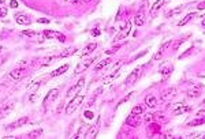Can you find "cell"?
Returning <instances> with one entry per match:
<instances>
[{
	"label": "cell",
	"instance_id": "6da1fadb",
	"mask_svg": "<svg viewBox=\"0 0 205 139\" xmlns=\"http://www.w3.org/2000/svg\"><path fill=\"white\" fill-rule=\"evenodd\" d=\"M84 98H85L84 94H81V93H78L77 95H74V97L70 100V102L67 104V106H66V113H67V114H71V113H73V112L75 111V109L82 104Z\"/></svg>",
	"mask_w": 205,
	"mask_h": 139
},
{
	"label": "cell",
	"instance_id": "7a4b0ae2",
	"mask_svg": "<svg viewBox=\"0 0 205 139\" xmlns=\"http://www.w3.org/2000/svg\"><path fill=\"white\" fill-rule=\"evenodd\" d=\"M205 86L202 83H193L190 86V89L187 90V97L189 98H197L201 95V93L204 91Z\"/></svg>",
	"mask_w": 205,
	"mask_h": 139
},
{
	"label": "cell",
	"instance_id": "3957f363",
	"mask_svg": "<svg viewBox=\"0 0 205 139\" xmlns=\"http://www.w3.org/2000/svg\"><path fill=\"white\" fill-rule=\"evenodd\" d=\"M139 75H141V68L139 67L134 68V70L130 72V75L126 78V82H125L126 86H131V84H134L139 79Z\"/></svg>",
	"mask_w": 205,
	"mask_h": 139
},
{
	"label": "cell",
	"instance_id": "277c9868",
	"mask_svg": "<svg viewBox=\"0 0 205 139\" xmlns=\"http://www.w3.org/2000/svg\"><path fill=\"white\" fill-rule=\"evenodd\" d=\"M97 59H98V57L96 56V57H93V59H87V60H85V61L82 63V64H78V65H77V68H75V71H74V74H75V75L81 74L82 71H85L87 67H89V65H92V63H93V61H96Z\"/></svg>",
	"mask_w": 205,
	"mask_h": 139
},
{
	"label": "cell",
	"instance_id": "5b68a950",
	"mask_svg": "<svg viewBox=\"0 0 205 139\" xmlns=\"http://www.w3.org/2000/svg\"><path fill=\"white\" fill-rule=\"evenodd\" d=\"M26 123H29V117H27V116H23V117H21V119H18L16 121H14V123H11V124H8V125H7V130H8V131H12V130H15V128H19V127H22V125H25Z\"/></svg>",
	"mask_w": 205,
	"mask_h": 139
},
{
	"label": "cell",
	"instance_id": "8992f818",
	"mask_svg": "<svg viewBox=\"0 0 205 139\" xmlns=\"http://www.w3.org/2000/svg\"><path fill=\"white\" fill-rule=\"evenodd\" d=\"M44 35H45L46 38H57L60 42H64L66 41L64 34H62V33H59V31H53V30H44Z\"/></svg>",
	"mask_w": 205,
	"mask_h": 139
},
{
	"label": "cell",
	"instance_id": "52a82bcc",
	"mask_svg": "<svg viewBox=\"0 0 205 139\" xmlns=\"http://www.w3.org/2000/svg\"><path fill=\"white\" fill-rule=\"evenodd\" d=\"M84 84H85V78H81L73 87H70V89H68L67 95L70 97V95H73V94H78V91L82 89V87H84Z\"/></svg>",
	"mask_w": 205,
	"mask_h": 139
},
{
	"label": "cell",
	"instance_id": "ba28073f",
	"mask_svg": "<svg viewBox=\"0 0 205 139\" xmlns=\"http://www.w3.org/2000/svg\"><path fill=\"white\" fill-rule=\"evenodd\" d=\"M57 95H59V89H52V90H49L48 94L45 95V98H44V101H43V105L46 106V104H48L49 101L56 100Z\"/></svg>",
	"mask_w": 205,
	"mask_h": 139
},
{
	"label": "cell",
	"instance_id": "9c48e42d",
	"mask_svg": "<svg viewBox=\"0 0 205 139\" xmlns=\"http://www.w3.org/2000/svg\"><path fill=\"white\" fill-rule=\"evenodd\" d=\"M25 75H26V70H25V68H22V67L15 68V70H12V71L10 72V76H11L12 79H15V81H19V79H22Z\"/></svg>",
	"mask_w": 205,
	"mask_h": 139
},
{
	"label": "cell",
	"instance_id": "30bf717a",
	"mask_svg": "<svg viewBox=\"0 0 205 139\" xmlns=\"http://www.w3.org/2000/svg\"><path fill=\"white\" fill-rule=\"evenodd\" d=\"M139 123H141V117H139V114L131 113L130 116L126 119V124H127V125H131V127H138Z\"/></svg>",
	"mask_w": 205,
	"mask_h": 139
},
{
	"label": "cell",
	"instance_id": "8fae6325",
	"mask_svg": "<svg viewBox=\"0 0 205 139\" xmlns=\"http://www.w3.org/2000/svg\"><path fill=\"white\" fill-rule=\"evenodd\" d=\"M98 130H100V117L97 119V123H96V125H93V127H89L87 132L85 134V138H94V136L97 135Z\"/></svg>",
	"mask_w": 205,
	"mask_h": 139
},
{
	"label": "cell",
	"instance_id": "7c38bea8",
	"mask_svg": "<svg viewBox=\"0 0 205 139\" xmlns=\"http://www.w3.org/2000/svg\"><path fill=\"white\" fill-rule=\"evenodd\" d=\"M130 30H131V22L127 21L126 22V27L119 33V35L115 38V41H120V40H123V38H126L128 35V33H130Z\"/></svg>",
	"mask_w": 205,
	"mask_h": 139
},
{
	"label": "cell",
	"instance_id": "4fadbf2b",
	"mask_svg": "<svg viewBox=\"0 0 205 139\" xmlns=\"http://www.w3.org/2000/svg\"><path fill=\"white\" fill-rule=\"evenodd\" d=\"M163 4H164V0H156V3L150 7V16H152V18H155V16L157 15L159 10L161 8V5Z\"/></svg>",
	"mask_w": 205,
	"mask_h": 139
},
{
	"label": "cell",
	"instance_id": "5bb4252c",
	"mask_svg": "<svg viewBox=\"0 0 205 139\" xmlns=\"http://www.w3.org/2000/svg\"><path fill=\"white\" fill-rule=\"evenodd\" d=\"M15 22L18 25H30L32 23L29 16H26L25 14H18V15H15Z\"/></svg>",
	"mask_w": 205,
	"mask_h": 139
},
{
	"label": "cell",
	"instance_id": "9a60e30c",
	"mask_svg": "<svg viewBox=\"0 0 205 139\" xmlns=\"http://www.w3.org/2000/svg\"><path fill=\"white\" fill-rule=\"evenodd\" d=\"M14 106H15V102H10V104H7V105L2 106V108H0V116H7V114H10L11 112H12Z\"/></svg>",
	"mask_w": 205,
	"mask_h": 139
},
{
	"label": "cell",
	"instance_id": "2e32d148",
	"mask_svg": "<svg viewBox=\"0 0 205 139\" xmlns=\"http://www.w3.org/2000/svg\"><path fill=\"white\" fill-rule=\"evenodd\" d=\"M169 44H171V41H168V42H166L163 46H161L160 49H159V52H156V55L153 56V59H152V61H155V60H159V59H161V56H163L164 53H166V51H167V48L169 46Z\"/></svg>",
	"mask_w": 205,
	"mask_h": 139
},
{
	"label": "cell",
	"instance_id": "e0dca14e",
	"mask_svg": "<svg viewBox=\"0 0 205 139\" xmlns=\"http://www.w3.org/2000/svg\"><path fill=\"white\" fill-rule=\"evenodd\" d=\"M134 23H135V26H142V25L145 23V12H144V10H141L138 14H135Z\"/></svg>",
	"mask_w": 205,
	"mask_h": 139
},
{
	"label": "cell",
	"instance_id": "ac0fdd59",
	"mask_svg": "<svg viewBox=\"0 0 205 139\" xmlns=\"http://www.w3.org/2000/svg\"><path fill=\"white\" fill-rule=\"evenodd\" d=\"M145 104H146L150 109H153V108H156V105H157V98H156L153 94H149V95H146V98H145Z\"/></svg>",
	"mask_w": 205,
	"mask_h": 139
},
{
	"label": "cell",
	"instance_id": "d6986e66",
	"mask_svg": "<svg viewBox=\"0 0 205 139\" xmlns=\"http://www.w3.org/2000/svg\"><path fill=\"white\" fill-rule=\"evenodd\" d=\"M96 48H97V44H96V42H90V44H87L86 48H85V49H84V52L81 53V57H85V56H87V55H90Z\"/></svg>",
	"mask_w": 205,
	"mask_h": 139
},
{
	"label": "cell",
	"instance_id": "ffe728a7",
	"mask_svg": "<svg viewBox=\"0 0 205 139\" xmlns=\"http://www.w3.org/2000/svg\"><path fill=\"white\" fill-rule=\"evenodd\" d=\"M67 70H68V64H63V65H60L59 68H56L55 71H52L51 76H52V78H55V76H59V75H62V74H64Z\"/></svg>",
	"mask_w": 205,
	"mask_h": 139
},
{
	"label": "cell",
	"instance_id": "44dd1931",
	"mask_svg": "<svg viewBox=\"0 0 205 139\" xmlns=\"http://www.w3.org/2000/svg\"><path fill=\"white\" fill-rule=\"evenodd\" d=\"M187 111H189L187 105H185V104H176V105H175V109H174V114H182Z\"/></svg>",
	"mask_w": 205,
	"mask_h": 139
},
{
	"label": "cell",
	"instance_id": "7402d4cb",
	"mask_svg": "<svg viewBox=\"0 0 205 139\" xmlns=\"http://www.w3.org/2000/svg\"><path fill=\"white\" fill-rule=\"evenodd\" d=\"M175 95V89H168V90H166V91H163L160 94V98L163 101H167V98H171V97H174Z\"/></svg>",
	"mask_w": 205,
	"mask_h": 139
},
{
	"label": "cell",
	"instance_id": "603a6c76",
	"mask_svg": "<svg viewBox=\"0 0 205 139\" xmlns=\"http://www.w3.org/2000/svg\"><path fill=\"white\" fill-rule=\"evenodd\" d=\"M77 51H78V49H77V48H67V49H64V51H63L62 53L59 55V59H63V57L71 56V55L77 53Z\"/></svg>",
	"mask_w": 205,
	"mask_h": 139
},
{
	"label": "cell",
	"instance_id": "cb8c5ba5",
	"mask_svg": "<svg viewBox=\"0 0 205 139\" xmlns=\"http://www.w3.org/2000/svg\"><path fill=\"white\" fill-rule=\"evenodd\" d=\"M43 128H36V130L30 131L29 134H27V138H40L41 135H43Z\"/></svg>",
	"mask_w": 205,
	"mask_h": 139
},
{
	"label": "cell",
	"instance_id": "d4e9b609",
	"mask_svg": "<svg viewBox=\"0 0 205 139\" xmlns=\"http://www.w3.org/2000/svg\"><path fill=\"white\" fill-rule=\"evenodd\" d=\"M111 61H112V59H111V57H107V59H104L103 61H100V63H98L97 65H96V67H94V70H96V71L101 70V68L107 67V65H108V64H109V63H111Z\"/></svg>",
	"mask_w": 205,
	"mask_h": 139
},
{
	"label": "cell",
	"instance_id": "484cf974",
	"mask_svg": "<svg viewBox=\"0 0 205 139\" xmlns=\"http://www.w3.org/2000/svg\"><path fill=\"white\" fill-rule=\"evenodd\" d=\"M196 15H197L196 12H190V14H187V15H186L185 18L182 19V21H179V26H185V25L187 23V22H190Z\"/></svg>",
	"mask_w": 205,
	"mask_h": 139
},
{
	"label": "cell",
	"instance_id": "4316f807",
	"mask_svg": "<svg viewBox=\"0 0 205 139\" xmlns=\"http://www.w3.org/2000/svg\"><path fill=\"white\" fill-rule=\"evenodd\" d=\"M40 84H41V79H38V81H34V82H32V84H30L29 87H27V90H29L30 93H34V91H37V90H38Z\"/></svg>",
	"mask_w": 205,
	"mask_h": 139
},
{
	"label": "cell",
	"instance_id": "83f0119b",
	"mask_svg": "<svg viewBox=\"0 0 205 139\" xmlns=\"http://www.w3.org/2000/svg\"><path fill=\"white\" fill-rule=\"evenodd\" d=\"M87 130H89V125H87V124H85V123H84V124H82V127L78 130V132H77L75 135H74V139L79 138L81 135H84V136H85V134H86V132H84V131H87Z\"/></svg>",
	"mask_w": 205,
	"mask_h": 139
},
{
	"label": "cell",
	"instance_id": "f1b7e54d",
	"mask_svg": "<svg viewBox=\"0 0 205 139\" xmlns=\"http://www.w3.org/2000/svg\"><path fill=\"white\" fill-rule=\"evenodd\" d=\"M204 123H205V116L204 117L200 116V119H196V120L189 123V127H190V125H201V124H204Z\"/></svg>",
	"mask_w": 205,
	"mask_h": 139
},
{
	"label": "cell",
	"instance_id": "f546056e",
	"mask_svg": "<svg viewBox=\"0 0 205 139\" xmlns=\"http://www.w3.org/2000/svg\"><path fill=\"white\" fill-rule=\"evenodd\" d=\"M142 112H144V106L142 105H135L131 109V113H134V114H141Z\"/></svg>",
	"mask_w": 205,
	"mask_h": 139
},
{
	"label": "cell",
	"instance_id": "4dcf8cb0",
	"mask_svg": "<svg viewBox=\"0 0 205 139\" xmlns=\"http://www.w3.org/2000/svg\"><path fill=\"white\" fill-rule=\"evenodd\" d=\"M149 131H150L152 134L159 132V131H160V125H159V124H155V123H153V124L149 125Z\"/></svg>",
	"mask_w": 205,
	"mask_h": 139
},
{
	"label": "cell",
	"instance_id": "1f68e13d",
	"mask_svg": "<svg viewBox=\"0 0 205 139\" xmlns=\"http://www.w3.org/2000/svg\"><path fill=\"white\" fill-rule=\"evenodd\" d=\"M21 34H22V35H26V37H34L37 33H36L34 30H23Z\"/></svg>",
	"mask_w": 205,
	"mask_h": 139
},
{
	"label": "cell",
	"instance_id": "d6a6232c",
	"mask_svg": "<svg viewBox=\"0 0 205 139\" xmlns=\"http://www.w3.org/2000/svg\"><path fill=\"white\" fill-rule=\"evenodd\" d=\"M193 51H194L193 48H189V49H186V52H185V53H182V55H180V56H179V59L182 60V59H185V57H187L189 55H191V52H193Z\"/></svg>",
	"mask_w": 205,
	"mask_h": 139
},
{
	"label": "cell",
	"instance_id": "836d02e7",
	"mask_svg": "<svg viewBox=\"0 0 205 139\" xmlns=\"http://www.w3.org/2000/svg\"><path fill=\"white\" fill-rule=\"evenodd\" d=\"M8 14V8L7 7H0V18H4Z\"/></svg>",
	"mask_w": 205,
	"mask_h": 139
},
{
	"label": "cell",
	"instance_id": "e575fe53",
	"mask_svg": "<svg viewBox=\"0 0 205 139\" xmlns=\"http://www.w3.org/2000/svg\"><path fill=\"white\" fill-rule=\"evenodd\" d=\"M84 116L86 117L87 120H92L93 117H94V114H93V112H90V111H86V112H85V113H84Z\"/></svg>",
	"mask_w": 205,
	"mask_h": 139
},
{
	"label": "cell",
	"instance_id": "d590c367",
	"mask_svg": "<svg viewBox=\"0 0 205 139\" xmlns=\"http://www.w3.org/2000/svg\"><path fill=\"white\" fill-rule=\"evenodd\" d=\"M119 48H120V45H116V46H114V48L108 49V51H105V52H107V55H111V53H115V52H116Z\"/></svg>",
	"mask_w": 205,
	"mask_h": 139
},
{
	"label": "cell",
	"instance_id": "8d00e7d4",
	"mask_svg": "<svg viewBox=\"0 0 205 139\" xmlns=\"http://www.w3.org/2000/svg\"><path fill=\"white\" fill-rule=\"evenodd\" d=\"M180 11H182V8H176V10H172V11H169V12H167L166 15H167V16H171V15H174V14L180 12Z\"/></svg>",
	"mask_w": 205,
	"mask_h": 139
},
{
	"label": "cell",
	"instance_id": "74e56055",
	"mask_svg": "<svg viewBox=\"0 0 205 139\" xmlns=\"http://www.w3.org/2000/svg\"><path fill=\"white\" fill-rule=\"evenodd\" d=\"M18 2H16V0H11V2H10V7L11 8H18Z\"/></svg>",
	"mask_w": 205,
	"mask_h": 139
},
{
	"label": "cell",
	"instance_id": "f35d334b",
	"mask_svg": "<svg viewBox=\"0 0 205 139\" xmlns=\"http://www.w3.org/2000/svg\"><path fill=\"white\" fill-rule=\"evenodd\" d=\"M37 22H40V23H49V19L48 18H38Z\"/></svg>",
	"mask_w": 205,
	"mask_h": 139
},
{
	"label": "cell",
	"instance_id": "ab89813d",
	"mask_svg": "<svg viewBox=\"0 0 205 139\" xmlns=\"http://www.w3.org/2000/svg\"><path fill=\"white\" fill-rule=\"evenodd\" d=\"M153 120V114H146V116H145V121H152Z\"/></svg>",
	"mask_w": 205,
	"mask_h": 139
},
{
	"label": "cell",
	"instance_id": "60d3db41",
	"mask_svg": "<svg viewBox=\"0 0 205 139\" xmlns=\"http://www.w3.org/2000/svg\"><path fill=\"white\" fill-rule=\"evenodd\" d=\"M197 8H198V10H205V2L200 3V4L197 5Z\"/></svg>",
	"mask_w": 205,
	"mask_h": 139
},
{
	"label": "cell",
	"instance_id": "b9f144b4",
	"mask_svg": "<svg viewBox=\"0 0 205 139\" xmlns=\"http://www.w3.org/2000/svg\"><path fill=\"white\" fill-rule=\"evenodd\" d=\"M201 114H205V111H204V109H201V111H198V112H197V113H196V116H201Z\"/></svg>",
	"mask_w": 205,
	"mask_h": 139
},
{
	"label": "cell",
	"instance_id": "7bdbcfd3",
	"mask_svg": "<svg viewBox=\"0 0 205 139\" xmlns=\"http://www.w3.org/2000/svg\"><path fill=\"white\" fill-rule=\"evenodd\" d=\"M71 3H74V4H79V3L82 2V0H70Z\"/></svg>",
	"mask_w": 205,
	"mask_h": 139
},
{
	"label": "cell",
	"instance_id": "ee69618b",
	"mask_svg": "<svg viewBox=\"0 0 205 139\" xmlns=\"http://www.w3.org/2000/svg\"><path fill=\"white\" fill-rule=\"evenodd\" d=\"M98 34H100V30H98V29H96L94 31H93V35H98Z\"/></svg>",
	"mask_w": 205,
	"mask_h": 139
},
{
	"label": "cell",
	"instance_id": "f6af8a7d",
	"mask_svg": "<svg viewBox=\"0 0 205 139\" xmlns=\"http://www.w3.org/2000/svg\"><path fill=\"white\" fill-rule=\"evenodd\" d=\"M198 76H200V78H205V72H200Z\"/></svg>",
	"mask_w": 205,
	"mask_h": 139
},
{
	"label": "cell",
	"instance_id": "bcb514c9",
	"mask_svg": "<svg viewBox=\"0 0 205 139\" xmlns=\"http://www.w3.org/2000/svg\"><path fill=\"white\" fill-rule=\"evenodd\" d=\"M201 25H202V26L205 27V19H202V23H201Z\"/></svg>",
	"mask_w": 205,
	"mask_h": 139
},
{
	"label": "cell",
	"instance_id": "7dc6e473",
	"mask_svg": "<svg viewBox=\"0 0 205 139\" xmlns=\"http://www.w3.org/2000/svg\"><path fill=\"white\" fill-rule=\"evenodd\" d=\"M2 51H4V48H3V46L0 45V52H2Z\"/></svg>",
	"mask_w": 205,
	"mask_h": 139
},
{
	"label": "cell",
	"instance_id": "c3c4849f",
	"mask_svg": "<svg viewBox=\"0 0 205 139\" xmlns=\"http://www.w3.org/2000/svg\"><path fill=\"white\" fill-rule=\"evenodd\" d=\"M5 2V0H0V4H3V3H4Z\"/></svg>",
	"mask_w": 205,
	"mask_h": 139
},
{
	"label": "cell",
	"instance_id": "681fc988",
	"mask_svg": "<svg viewBox=\"0 0 205 139\" xmlns=\"http://www.w3.org/2000/svg\"><path fill=\"white\" fill-rule=\"evenodd\" d=\"M84 2H90V0H84Z\"/></svg>",
	"mask_w": 205,
	"mask_h": 139
},
{
	"label": "cell",
	"instance_id": "f907efd6",
	"mask_svg": "<svg viewBox=\"0 0 205 139\" xmlns=\"http://www.w3.org/2000/svg\"><path fill=\"white\" fill-rule=\"evenodd\" d=\"M2 61H3V60H2V59H0V64H2Z\"/></svg>",
	"mask_w": 205,
	"mask_h": 139
},
{
	"label": "cell",
	"instance_id": "816d5d0a",
	"mask_svg": "<svg viewBox=\"0 0 205 139\" xmlns=\"http://www.w3.org/2000/svg\"><path fill=\"white\" fill-rule=\"evenodd\" d=\"M63 2H68V0H63Z\"/></svg>",
	"mask_w": 205,
	"mask_h": 139
},
{
	"label": "cell",
	"instance_id": "f5cc1de1",
	"mask_svg": "<svg viewBox=\"0 0 205 139\" xmlns=\"http://www.w3.org/2000/svg\"><path fill=\"white\" fill-rule=\"evenodd\" d=\"M204 104H205V100H204Z\"/></svg>",
	"mask_w": 205,
	"mask_h": 139
}]
</instances>
